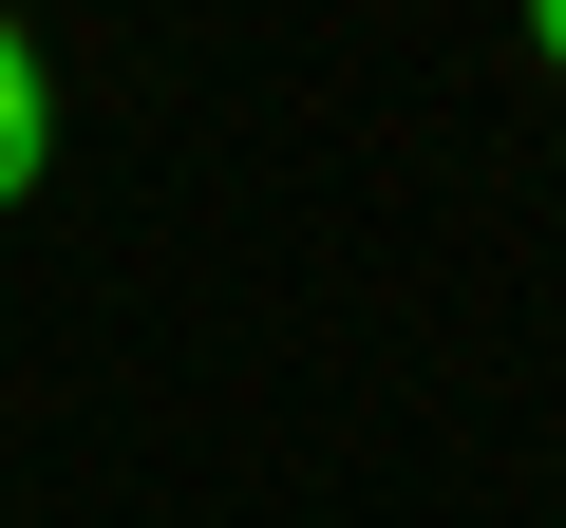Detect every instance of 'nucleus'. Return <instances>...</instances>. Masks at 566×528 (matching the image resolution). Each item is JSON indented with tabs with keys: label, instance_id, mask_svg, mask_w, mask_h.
<instances>
[{
	"label": "nucleus",
	"instance_id": "obj_2",
	"mask_svg": "<svg viewBox=\"0 0 566 528\" xmlns=\"http://www.w3.org/2000/svg\"><path fill=\"white\" fill-rule=\"evenodd\" d=\"M528 39H547V76H566V0H528Z\"/></svg>",
	"mask_w": 566,
	"mask_h": 528
},
{
	"label": "nucleus",
	"instance_id": "obj_1",
	"mask_svg": "<svg viewBox=\"0 0 566 528\" xmlns=\"http://www.w3.org/2000/svg\"><path fill=\"white\" fill-rule=\"evenodd\" d=\"M39 170H57V76L20 57V20H0V208H39Z\"/></svg>",
	"mask_w": 566,
	"mask_h": 528
}]
</instances>
